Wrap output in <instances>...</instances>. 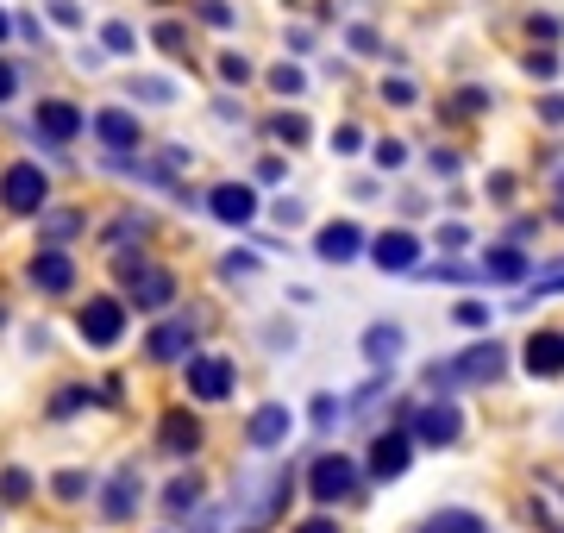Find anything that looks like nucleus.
Segmentation results:
<instances>
[{
    "label": "nucleus",
    "instance_id": "f257e3e1",
    "mask_svg": "<svg viewBox=\"0 0 564 533\" xmlns=\"http://www.w3.org/2000/svg\"><path fill=\"white\" fill-rule=\"evenodd\" d=\"M502 370H508V352L496 339H483V345H470V352H458L452 364H427V389L433 396H452L464 383H496Z\"/></svg>",
    "mask_w": 564,
    "mask_h": 533
},
{
    "label": "nucleus",
    "instance_id": "f03ea898",
    "mask_svg": "<svg viewBox=\"0 0 564 533\" xmlns=\"http://www.w3.org/2000/svg\"><path fill=\"white\" fill-rule=\"evenodd\" d=\"M44 201H51V176H44L32 157H19V164H7L0 170V207H7V214H44Z\"/></svg>",
    "mask_w": 564,
    "mask_h": 533
},
{
    "label": "nucleus",
    "instance_id": "7ed1b4c3",
    "mask_svg": "<svg viewBox=\"0 0 564 533\" xmlns=\"http://www.w3.org/2000/svg\"><path fill=\"white\" fill-rule=\"evenodd\" d=\"M76 333L94 345V352H113L126 339V301L120 295H88L82 314H76Z\"/></svg>",
    "mask_w": 564,
    "mask_h": 533
},
{
    "label": "nucleus",
    "instance_id": "20e7f679",
    "mask_svg": "<svg viewBox=\"0 0 564 533\" xmlns=\"http://www.w3.org/2000/svg\"><path fill=\"white\" fill-rule=\"evenodd\" d=\"M458 439H464V414H458L452 396H433V402L414 408V446L445 452V446H458Z\"/></svg>",
    "mask_w": 564,
    "mask_h": 533
},
{
    "label": "nucleus",
    "instance_id": "39448f33",
    "mask_svg": "<svg viewBox=\"0 0 564 533\" xmlns=\"http://www.w3.org/2000/svg\"><path fill=\"white\" fill-rule=\"evenodd\" d=\"M232 389H239V364L226 352H195L188 358V396L195 402H232Z\"/></svg>",
    "mask_w": 564,
    "mask_h": 533
},
{
    "label": "nucleus",
    "instance_id": "423d86ee",
    "mask_svg": "<svg viewBox=\"0 0 564 533\" xmlns=\"http://www.w3.org/2000/svg\"><path fill=\"white\" fill-rule=\"evenodd\" d=\"M308 496H314L320 508L351 502V496H358V465H351L345 452H320V458H314V471H308Z\"/></svg>",
    "mask_w": 564,
    "mask_h": 533
},
{
    "label": "nucleus",
    "instance_id": "0eeeda50",
    "mask_svg": "<svg viewBox=\"0 0 564 533\" xmlns=\"http://www.w3.org/2000/svg\"><path fill=\"white\" fill-rule=\"evenodd\" d=\"M289 496H295V471H289V465H282V471H270L264 483H257V477H239V502H245V515H251L257 527H264V521H276Z\"/></svg>",
    "mask_w": 564,
    "mask_h": 533
},
{
    "label": "nucleus",
    "instance_id": "6e6552de",
    "mask_svg": "<svg viewBox=\"0 0 564 533\" xmlns=\"http://www.w3.org/2000/svg\"><path fill=\"white\" fill-rule=\"evenodd\" d=\"M32 132H38V145H44V151H63V145H76V138L88 132V120H82V107H76V101H38Z\"/></svg>",
    "mask_w": 564,
    "mask_h": 533
},
{
    "label": "nucleus",
    "instance_id": "1a4fd4ad",
    "mask_svg": "<svg viewBox=\"0 0 564 533\" xmlns=\"http://www.w3.org/2000/svg\"><path fill=\"white\" fill-rule=\"evenodd\" d=\"M370 264L383 270V276H414V264H420V239L408 233V226H389V233L370 239Z\"/></svg>",
    "mask_w": 564,
    "mask_h": 533
},
{
    "label": "nucleus",
    "instance_id": "9d476101",
    "mask_svg": "<svg viewBox=\"0 0 564 533\" xmlns=\"http://www.w3.org/2000/svg\"><path fill=\"white\" fill-rule=\"evenodd\" d=\"M364 245H370V239H364L358 220H326L320 233H314V258H320V264H358Z\"/></svg>",
    "mask_w": 564,
    "mask_h": 533
},
{
    "label": "nucleus",
    "instance_id": "9b49d317",
    "mask_svg": "<svg viewBox=\"0 0 564 533\" xmlns=\"http://www.w3.org/2000/svg\"><path fill=\"white\" fill-rule=\"evenodd\" d=\"M408 465H414V433L395 427V433H376V439H370V477H376V483H395Z\"/></svg>",
    "mask_w": 564,
    "mask_h": 533
},
{
    "label": "nucleus",
    "instance_id": "f8f14e48",
    "mask_svg": "<svg viewBox=\"0 0 564 533\" xmlns=\"http://www.w3.org/2000/svg\"><path fill=\"white\" fill-rule=\"evenodd\" d=\"M138 496H145V477H138V465H120L101 483V521H132Z\"/></svg>",
    "mask_w": 564,
    "mask_h": 533
},
{
    "label": "nucleus",
    "instance_id": "ddd939ff",
    "mask_svg": "<svg viewBox=\"0 0 564 533\" xmlns=\"http://www.w3.org/2000/svg\"><path fill=\"white\" fill-rule=\"evenodd\" d=\"M157 452H163V458H195V452H201V421H195L188 408H170V414L157 421Z\"/></svg>",
    "mask_w": 564,
    "mask_h": 533
},
{
    "label": "nucleus",
    "instance_id": "4468645a",
    "mask_svg": "<svg viewBox=\"0 0 564 533\" xmlns=\"http://www.w3.org/2000/svg\"><path fill=\"white\" fill-rule=\"evenodd\" d=\"M32 289L38 295H69V289H76V258H69L63 245H44L32 258Z\"/></svg>",
    "mask_w": 564,
    "mask_h": 533
},
{
    "label": "nucleus",
    "instance_id": "2eb2a0df",
    "mask_svg": "<svg viewBox=\"0 0 564 533\" xmlns=\"http://www.w3.org/2000/svg\"><path fill=\"white\" fill-rule=\"evenodd\" d=\"M282 439H289V402H264V408L245 421V446H251V452H276Z\"/></svg>",
    "mask_w": 564,
    "mask_h": 533
},
{
    "label": "nucleus",
    "instance_id": "dca6fc26",
    "mask_svg": "<svg viewBox=\"0 0 564 533\" xmlns=\"http://www.w3.org/2000/svg\"><path fill=\"white\" fill-rule=\"evenodd\" d=\"M207 214H214L220 226H251L257 220V195L245 189V182H220V189L207 195Z\"/></svg>",
    "mask_w": 564,
    "mask_h": 533
},
{
    "label": "nucleus",
    "instance_id": "f3484780",
    "mask_svg": "<svg viewBox=\"0 0 564 533\" xmlns=\"http://www.w3.org/2000/svg\"><path fill=\"white\" fill-rule=\"evenodd\" d=\"M126 283H132V301H138L145 314H157V308H170V301H176V276L157 270V264H138Z\"/></svg>",
    "mask_w": 564,
    "mask_h": 533
},
{
    "label": "nucleus",
    "instance_id": "a211bd4d",
    "mask_svg": "<svg viewBox=\"0 0 564 533\" xmlns=\"http://www.w3.org/2000/svg\"><path fill=\"white\" fill-rule=\"evenodd\" d=\"M88 132L101 138L107 151H138V113H126V107H101L88 120Z\"/></svg>",
    "mask_w": 564,
    "mask_h": 533
},
{
    "label": "nucleus",
    "instance_id": "6ab92c4d",
    "mask_svg": "<svg viewBox=\"0 0 564 533\" xmlns=\"http://www.w3.org/2000/svg\"><path fill=\"white\" fill-rule=\"evenodd\" d=\"M188 345H195V320H163V327H151V339H145V358L151 364H176Z\"/></svg>",
    "mask_w": 564,
    "mask_h": 533
},
{
    "label": "nucleus",
    "instance_id": "aec40b11",
    "mask_svg": "<svg viewBox=\"0 0 564 533\" xmlns=\"http://www.w3.org/2000/svg\"><path fill=\"white\" fill-rule=\"evenodd\" d=\"M477 276H483V283H527V251H514V245H496V251H483Z\"/></svg>",
    "mask_w": 564,
    "mask_h": 533
},
{
    "label": "nucleus",
    "instance_id": "412c9836",
    "mask_svg": "<svg viewBox=\"0 0 564 533\" xmlns=\"http://www.w3.org/2000/svg\"><path fill=\"white\" fill-rule=\"evenodd\" d=\"M402 345H408V333H402V327H389V320L364 327V358H370L376 370H389L395 358H402Z\"/></svg>",
    "mask_w": 564,
    "mask_h": 533
},
{
    "label": "nucleus",
    "instance_id": "4be33fe9",
    "mask_svg": "<svg viewBox=\"0 0 564 533\" xmlns=\"http://www.w3.org/2000/svg\"><path fill=\"white\" fill-rule=\"evenodd\" d=\"M527 370L533 377H564V333H533L527 339Z\"/></svg>",
    "mask_w": 564,
    "mask_h": 533
},
{
    "label": "nucleus",
    "instance_id": "5701e85b",
    "mask_svg": "<svg viewBox=\"0 0 564 533\" xmlns=\"http://www.w3.org/2000/svg\"><path fill=\"white\" fill-rule=\"evenodd\" d=\"M414 533H489V521L477 515V508H433Z\"/></svg>",
    "mask_w": 564,
    "mask_h": 533
},
{
    "label": "nucleus",
    "instance_id": "b1692460",
    "mask_svg": "<svg viewBox=\"0 0 564 533\" xmlns=\"http://www.w3.org/2000/svg\"><path fill=\"white\" fill-rule=\"evenodd\" d=\"M345 414H351V402H339V396H314L308 421H314V433H320V439H333V427H345Z\"/></svg>",
    "mask_w": 564,
    "mask_h": 533
},
{
    "label": "nucleus",
    "instance_id": "393cba45",
    "mask_svg": "<svg viewBox=\"0 0 564 533\" xmlns=\"http://www.w3.org/2000/svg\"><path fill=\"white\" fill-rule=\"evenodd\" d=\"M163 508H170V515H195L201 508V477H176L170 490H163Z\"/></svg>",
    "mask_w": 564,
    "mask_h": 533
},
{
    "label": "nucleus",
    "instance_id": "a878e982",
    "mask_svg": "<svg viewBox=\"0 0 564 533\" xmlns=\"http://www.w3.org/2000/svg\"><path fill=\"white\" fill-rule=\"evenodd\" d=\"M132 101H145V107H170V101H176V82H170V76H132Z\"/></svg>",
    "mask_w": 564,
    "mask_h": 533
},
{
    "label": "nucleus",
    "instance_id": "bb28decb",
    "mask_svg": "<svg viewBox=\"0 0 564 533\" xmlns=\"http://www.w3.org/2000/svg\"><path fill=\"white\" fill-rule=\"evenodd\" d=\"M101 51H113V57H132V51H138V32L126 26V19H107V26H101Z\"/></svg>",
    "mask_w": 564,
    "mask_h": 533
},
{
    "label": "nucleus",
    "instance_id": "cd10ccee",
    "mask_svg": "<svg viewBox=\"0 0 564 533\" xmlns=\"http://www.w3.org/2000/svg\"><path fill=\"white\" fill-rule=\"evenodd\" d=\"M94 402V389H82V383H69V389H57V402H51V421H69V414H82Z\"/></svg>",
    "mask_w": 564,
    "mask_h": 533
},
{
    "label": "nucleus",
    "instance_id": "c85d7f7f",
    "mask_svg": "<svg viewBox=\"0 0 564 533\" xmlns=\"http://www.w3.org/2000/svg\"><path fill=\"white\" fill-rule=\"evenodd\" d=\"M26 496H32V471H19V465L0 471V502H26Z\"/></svg>",
    "mask_w": 564,
    "mask_h": 533
},
{
    "label": "nucleus",
    "instance_id": "c756f323",
    "mask_svg": "<svg viewBox=\"0 0 564 533\" xmlns=\"http://www.w3.org/2000/svg\"><path fill=\"white\" fill-rule=\"evenodd\" d=\"M282 145H308V120H301V113H276V126H270Z\"/></svg>",
    "mask_w": 564,
    "mask_h": 533
},
{
    "label": "nucleus",
    "instance_id": "7c9ffc66",
    "mask_svg": "<svg viewBox=\"0 0 564 533\" xmlns=\"http://www.w3.org/2000/svg\"><path fill=\"white\" fill-rule=\"evenodd\" d=\"M51 490H57L63 502H82V496H88V471H57Z\"/></svg>",
    "mask_w": 564,
    "mask_h": 533
},
{
    "label": "nucleus",
    "instance_id": "2f4dec72",
    "mask_svg": "<svg viewBox=\"0 0 564 533\" xmlns=\"http://www.w3.org/2000/svg\"><path fill=\"white\" fill-rule=\"evenodd\" d=\"M270 88H276V95H301V88H308V76H301L295 63H276V69H270Z\"/></svg>",
    "mask_w": 564,
    "mask_h": 533
},
{
    "label": "nucleus",
    "instance_id": "473e14b6",
    "mask_svg": "<svg viewBox=\"0 0 564 533\" xmlns=\"http://www.w3.org/2000/svg\"><path fill=\"white\" fill-rule=\"evenodd\" d=\"M195 13H201V26H214V32H226V26H232V7H226V0H201Z\"/></svg>",
    "mask_w": 564,
    "mask_h": 533
},
{
    "label": "nucleus",
    "instance_id": "72a5a7b5",
    "mask_svg": "<svg viewBox=\"0 0 564 533\" xmlns=\"http://www.w3.org/2000/svg\"><path fill=\"white\" fill-rule=\"evenodd\" d=\"M376 164H383V170H402L408 164V145H402V138H383V145H376Z\"/></svg>",
    "mask_w": 564,
    "mask_h": 533
},
{
    "label": "nucleus",
    "instance_id": "f704fd0d",
    "mask_svg": "<svg viewBox=\"0 0 564 533\" xmlns=\"http://www.w3.org/2000/svg\"><path fill=\"white\" fill-rule=\"evenodd\" d=\"M383 101H389V107H414L420 95H414V82H408V76H395V82H383Z\"/></svg>",
    "mask_w": 564,
    "mask_h": 533
},
{
    "label": "nucleus",
    "instance_id": "c9c22d12",
    "mask_svg": "<svg viewBox=\"0 0 564 533\" xmlns=\"http://www.w3.org/2000/svg\"><path fill=\"white\" fill-rule=\"evenodd\" d=\"M452 320H458V327H489V308H483V301H458Z\"/></svg>",
    "mask_w": 564,
    "mask_h": 533
},
{
    "label": "nucleus",
    "instance_id": "e433bc0d",
    "mask_svg": "<svg viewBox=\"0 0 564 533\" xmlns=\"http://www.w3.org/2000/svg\"><path fill=\"white\" fill-rule=\"evenodd\" d=\"M527 76L552 82V76H558V51H533V57H527Z\"/></svg>",
    "mask_w": 564,
    "mask_h": 533
},
{
    "label": "nucleus",
    "instance_id": "4c0bfd02",
    "mask_svg": "<svg viewBox=\"0 0 564 533\" xmlns=\"http://www.w3.org/2000/svg\"><path fill=\"white\" fill-rule=\"evenodd\" d=\"M220 76H226V82H239V88H245V82H251V63H245L239 51H226V57H220Z\"/></svg>",
    "mask_w": 564,
    "mask_h": 533
},
{
    "label": "nucleus",
    "instance_id": "58836bf2",
    "mask_svg": "<svg viewBox=\"0 0 564 533\" xmlns=\"http://www.w3.org/2000/svg\"><path fill=\"white\" fill-rule=\"evenodd\" d=\"M51 19H57L63 32H76L82 26V7H76V0H51Z\"/></svg>",
    "mask_w": 564,
    "mask_h": 533
},
{
    "label": "nucleus",
    "instance_id": "ea45409f",
    "mask_svg": "<svg viewBox=\"0 0 564 533\" xmlns=\"http://www.w3.org/2000/svg\"><path fill=\"white\" fill-rule=\"evenodd\" d=\"M44 233H51V239H69V233H82V214H51V220H44Z\"/></svg>",
    "mask_w": 564,
    "mask_h": 533
},
{
    "label": "nucleus",
    "instance_id": "a19ab883",
    "mask_svg": "<svg viewBox=\"0 0 564 533\" xmlns=\"http://www.w3.org/2000/svg\"><path fill=\"white\" fill-rule=\"evenodd\" d=\"M157 44H163V51H170V57H182V26H176V19H163V26L151 32Z\"/></svg>",
    "mask_w": 564,
    "mask_h": 533
},
{
    "label": "nucleus",
    "instance_id": "79ce46f5",
    "mask_svg": "<svg viewBox=\"0 0 564 533\" xmlns=\"http://www.w3.org/2000/svg\"><path fill=\"white\" fill-rule=\"evenodd\" d=\"M358 145H364V132H358V126H339V132H333V151H339V157H351Z\"/></svg>",
    "mask_w": 564,
    "mask_h": 533
},
{
    "label": "nucleus",
    "instance_id": "37998d69",
    "mask_svg": "<svg viewBox=\"0 0 564 533\" xmlns=\"http://www.w3.org/2000/svg\"><path fill=\"white\" fill-rule=\"evenodd\" d=\"M13 95H19V69H13L7 57H0V107H7Z\"/></svg>",
    "mask_w": 564,
    "mask_h": 533
},
{
    "label": "nucleus",
    "instance_id": "c03bdc74",
    "mask_svg": "<svg viewBox=\"0 0 564 533\" xmlns=\"http://www.w3.org/2000/svg\"><path fill=\"white\" fill-rule=\"evenodd\" d=\"M439 245L445 251H464L470 245V226H439Z\"/></svg>",
    "mask_w": 564,
    "mask_h": 533
},
{
    "label": "nucleus",
    "instance_id": "a18cd8bd",
    "mask_svg": "<svg viewBox=\"0 0 564 533\" xmlns=\"http://www.w3.org/2000/svg\"><path fill=\"white\" fill-rule=\"evenodd\" d=\"M539 120H546V126H564V95H546V101H539Z\"/></svg>",
    "mask_w": 564,
    "mask_h": 533
},
{
    "label": "nucleus",
    "instance_id": "49530a36",
    "mask_svg": "<svg viewBox=\"0 0 564 533\" xmlns=\"http://www.w3.org/2000/svg\"><path fill=\"white\" fill-rule=\"evenodd\" d=\"M483 107H489L483 88H464V95H458V113H483Z\"/></svg>",
    "mask_w": 564,
    "mask_h": 533
},
{
    "label": "nucleus",
    "instance_id": "de8ad7c7",
    "mask_svg": "<svg viewBox=\"0 0 564 533\" xmlns=\"http://www.w3.org/2000/svg\"><path fill=\"white\" fill-rule=\"evenodd\" d=\"M558 289H564V270H552V276H539V283H533V289H527V295H533V301H539V295H558Z\"/></svg>",
    "mask_w": 564,
    "mask_h": 533
},
{
    "label": "nucleus",
    "instance_id": "09e8293b",
    "mask_svg": "<svg viewBox=\"0 0 564 533\" xmlns=\"http://www.w3.org/2000/svg\"><path fill=\"white\" fill-rule=\"evenodd\" d=\"M427 164H433V176H458V157H452V151H433Z\"/></svg>",
    "mask_w": 564,
    "mask_h": 533
},
{
    "label": "nucleus",
    "instance_id": "8fccbe9b",
    "mask_svg": "<svg viewBox=\"0 0 564 533\" xmlns=\"http://www.w3.org/2000/svg\"><path fill=\"white\" fill-rule=\"evenodd\" d=\"M351 44H358L364 57H376V32H370V26H351Z\"/></svg>",
    "mask_w": 564,
    "mask_h": 533
},
{
    "label": "nucleus",
    "instance_id": "3c124183",
    "mask_svg": "<svg viewBox=\"0 0 564 533\" xmlns=\"http://www.w3.org/2000/svg\"><path fill=\"white\" fill-rule=\"evenodd\" d=\"M295 533H339V521H333V515H314V521H301Z\"/></svg>",
    "mask_w": 564,
    "mask_h": 533
},
{
    "label": "nucleus",
    "instance_id": "603ef678",
    "mask_svg": "<svg viewBox=\"0 0 564 533\" xmlns=\"http://www.w3.org/2000/svg\"><path fill=\"white\" fill-rule=\"evenodd\" d=\"M220 270H226V276H251V270H257V258H226Z\"/></svg>",
    "mask_w": 564,
    "mask_h": 533
},
{
    "label": "nucleus",
    "instance_id": "864d4df0",
    "mask_svg": "<svg viewBox=\"0 0 564 533\" xmlns=\"http://www.w3.org/2000/svg\"><path fill=\"white\" fill-rule=\"evenodd\" d=\"M7 38H13V13H7V7H0V44H7Z\"/></svg>",
    "mask_w": 564,
    "mask_h": 533
},
{
    "label": "nucleus",
    "instance_id": "5fc2aeb1",
    "mask_svg": "<svg viewBox=\"0 0 564 533\" xmlns=\"http://www.w3.org/2000/svg\"><path fill=\"white\" fill-rule=\"evenodd\" d=\"M558 195H564V176H558Z\"/></svg>",
    "mask_w": 564,
    "mask_h": 533
},
{
    "label": "nucleus",
    "instance_id": "6e6d98bb",
    "mask_svg": "<svg viewBox=\"0 0 564 533\" xmlns=\"http://www.w3.org/2000/svg\"><path fill=\"white\" fill-rule=\"evenodd\" d=\"M0 320H7V308H0Z\"/></svg>",
    "mask_w": 564,
    "mask_h": 533
},
{
    "label": "nucleus",
    "instance_id": "4d7b16f0",
    "mask_svg": "<svg viewBox=\"0 0 564 533\" xmlns=\"http://www.w3.org/2000/svg\"><path fill=\"white\" fill-rule=\"evenodd\" d=\"M245 533H257V527H245Z\"/></svg>",
    "mask_w": 564,
    "mask_h": 533
}]
</instances>
